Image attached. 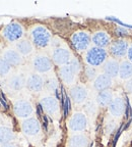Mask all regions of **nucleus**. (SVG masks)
<instances>
[{
    "label": "nucleus",
    "mask_w": 132,
    "mask_h": 147,
    "mask_svg": "<svg viewBox=\"0 0 132 147\" xmlns=\"http://www.w3.org/2000/svg\"><path fill=\"white\" fill-rule=\"evenodd\" d=\"M14 115L19 119H29L34 113V107L27 99H17L13 104Z\"/></svg>",
    "instance_id": "obj_8"
},
{
    "label": "nucleus",
    "mask_w": 132,
    "mask_h": 147,
    "mask_svg": "<svg viewBox=\"0 0 132 147\" xmlns=\"http://www.w3.org/2000/svg\"><path fill=\"white\" fill-rule=\"evenodd\" d=\"M124 87H125V90L128 92V93L132 94V79H131V80H129V81H127V82L125 83Z\"/></svg>",
    "instance_id": "obj_32"
},
{
    "label": "nucleus",
    "mask_w": 132,
    "mask_h": 147,
    "mask_svg": "<svg viewBox=\"0 0 132 147\" xmlns=\"http://www.w3.org/2000/svg\"><path fill=\"white\" fill-rule=\"evenodd\" d=\"M116 35L118 37H120V39H122V37H125V36H128L129 35V32H128L126 29L122 27H118L116 29Z\"/></svg>",
    "instance_id": "obj_30"
},
{
    "label": "nucleus",
    "mask_w": 132,
    "mask_h": 147,
    "mask_svg": "<svg viewBox=\"0 0 132 147\" xmlns=\"http://www.w3.org/2000/svg\"><path fill=\"white\" fill-rule=\"evenodd\" d=\"M119 78L122 81H129L132 79V62L128 59H124L120 62L119 67Z\"/></svg>",
    "instance_id": "obj_22"
},
{
    "label": "nucleus",
    "mask_w": 132,
    "mask_h": 147,
    "mask_svg": "<svg viewBox=\"0 0 132 147\" xmlns=\"http://www.w3.org/2000/svg\"><path fill=\"white\" fill-rule=\"evenodd\" d=\"M127 59L130 62H132V43L129 45L128 47V51H127Z\"/></svg>",
    "instance_id": "obj_33"
},
{
    "label": "nucleus",
    "mask_w": 132,
    "mask_h": 147,
    "mask_svg": "<svg viewBox=\"0 0 132 147\" xmlns=\"http://www.w3.org/2000/svg\"><path fill=\"white\" fill-rule=\"evenodd\" d=\"M85 111L89 115H93L96 113V109H97V102H93V101L89 100L87 101L85 103Z\"/></svg>",
    "instance_id": "obj_29"
},
{
    "label": "nucleus",
    "mask_w": 132,
    "mask_h": 147,
    "mask_svg": "<svg viewBox=\"0 0 132 147\" xmlns=\"http://www.w3.org/2000/svg\"><path fill=\"white\" fill-rule=\"evenodd\" d=\"M32 67L35 73L40 75L49 74L53 69V61L45 53H37L32 58Z\"/></svg>",
    "instance_id": "obj_6"
},
{
    "label": "nucleus",
    "mask_w": 132,
    "mask_h": 147,
    "mask_svg": "<svg viewBox=\"0 0 132 147\" xmlns=\"http://www.w3.org/2000/svg\"><path fill=\"white\" fill-rule=\"evenodd\" d=\"M87 144L89 139L83 134L76 133L69 139V147H87Z\"/></svg>",
    "instance_id": "obj_24"
},
{
    "label": "nucleus",
    "mask_w": 132,
    "mask_h": 147,
    "mask_svg": "<svg viewBox=\"0 0 132 147\" xmlns=\"http://www.w3.org/2000/svg\"><path fill=\"white\" fill-rule=\"evenodd\" d=\"M25 81H27V78L21 74H13L7 79V88L13 92L21 91L25 87Z\"/></svg>",
    "instance_id": "obj_16"
},
{
    "label": "nucleus",
    "mask_w": 132,
    "mask_h": 147,
    "mask_svg": "<svg viewBox=\"0 0 132 147\" xmlns=\"http://www.w3.org/2000/svg\"><path fill=\"white\" fill-rule=\"evenodd\" d=\"M80 69L81 67H80V63L78 59L73 57L69 63L65 64L59 69L60 79L66 86L72 87L73 85L76 84L77 77L80 73Z\"/></svg>",
    "instance_id": "obj_1"
},
{
    "label": "nucleus",
    "mask_w": 132,
    "mask_h": 147,
    "mask_svg": "<svg viewBox=\"0 0 132 147\" xmlns=\"http://www.w3.org/2000/svg\"><path fill=\"white\" fill-rule=\"evenodd\" d=\"M62 42L55 46L51 51V59H52L53 63L60 67L69 63L73 58V55L70 49L68 48V46Z\"/></svg>",
    "instance_id": "obj_4"
},
{
    "label": "nucleus",
    "mask_w": 132,
    "mask_h": 147,
    "mask_svg": "<svg viewBox=\"0 0 132 147\" xmlns=\"http://www.w3.org/2000/svg\"><path fill=\"white\" fill-rule=\"evenodd\" d=\"M13 138L14 134L11 129L5 126H0V144L5 145L8 144V143H11Z\"/></svg>",
    "instance_id": "obj_25"
},
{
    "label": "nucleus",
    "mask_w": 132,
    "mask_h": 147,
    "mask_svg": "<svg viewBox=\"0 0 132 147\" xmlns=\"http://www.w3.org/2000/svg\"><path fill=\"white\" fill-rule=\"evenodd\" d=\"M23 35H25L23 27L17 22H11L5 26L1 31V36L3 37V39L9 43H16L23 39Z\"/></svg>",
    "instance_id": "obj_5"
},
{
    "label": "nucleus",
    "mask_w": 132,
    "mask_h": 147,
    "mask_svg": "<svg viewBox=\"0 0 132 147\" xmlns=\"http://www.w3.org/2000/svg\"><path fill=\"white\" fill-rule=\"evenodd\" d=\"M1 58L4 59L11 67H19L23 62V57L15 48H5L1 53Z\"/></svg>",
    "instance_id": "obj_14"
},
{
    "label": "nucleus",
    "mask_w": 132,
    "mask_h": 147,
    "mask_svg": "<svg viewBox=\"0 0 132 147\" xmlns=\"http://www.w3.org/2000/svg\"><path fill=\"white\" fill-rule=\"evenodd\" d=\"M70 40L75 50L78 52H83L91 48V36L87 31H76L72 34Z\"/></svg>",
    "instance_id": "obj_7"
},
{
    "label": "nucleus",
    "mask_w": 132,
    "mask_h": 147,
    "mask_svg": "<svg viewBox=\"0 0 132 147\" xmlns=\"http://www.w3.org/2000/svg\"><path fill=\"white\" fill-rule=\"evenodd\" d=\"M91 43L96 47L106 48L111 45V37L105 31H98L91 35Z\"/></svg>",
    "instance_id": "obj_19"
},
{
    "label": "nucleus",
    "mask_w": 132,
    "mask_h": 147,
    "mask_svg": "<svg viewBox=\"0 0 132 147\" xmlns=\"http://www.w3.org/2000/svg\"><path fill=\"white\" fill-rule=\"evenodd\" d=\"M112 85H113V79L108 76V75H106L105 73L99 74L98 77L93 81V89L98 92L110 90Z\"/></svg>",
    "instance_id": "obj_17"
},
{
    "label": "nucleus",
    "mask_w": 132,
    "mask_h": 147,
    "mask_svg": "<svg viewBox=\"0 0 132 147\" xmlns=\"http://www.w3.org/2000/svg\"><path fill=\"white\" fill-rule=\"evenodd\" d=\"M11 65L0 57V77H6L11 73Z\"/></svg>",
    "instance_id": "obj_27"
},
{
    "label": "nucleus",
    "mask_w": 132,
    "mask_h": 147,
    "mask_svg": "<svg viewBox=\"0 0 132 147\" xmlns=\"http://www.w3.org/2000/svg\"><path fill=\"white\" fill-rule=\"evenodd\" d=\"M69 95L74 103L82 104L87 100L89 97V90L82 84H75L69 90Z\"/></svg>",
    "instance_id": "obj_12"
},
{
    "label": "nucleus",
    "mask_w": 132,
    "mask_h": 147,
    "mask_svg": "<svg viewBox=\"0 0 132 147\" xmlns=\"http://www.w3.org/2000/svg\"><path fill=\"white\" fill-rule=\"evenodd\" d=\"M23 132L27 137H36L41 132V125L36 117H29L23 123Z\"/></svg>",
    "instance_id": "obj_15"
},
{
    "label": "nucleus",
    "mask_w": 132,
    "mask_h": 147,
    "mask_svg": "<svg viewBox=\"0 0 132 147\" xmlns=\"http://www.w3.org/2000/svg\"><path fill=\"white\" fill-rule=\"evenodd\" d=\"M15 49L19 52V54L23 57H27V56L33 54V52L35 50V46L31 42V40L23 39V38L21 40H19V41H17L15 43Z\"/></svg>",
    "instance_id": "obj_20"
},
{
    "label": "nucleus",
    "mask_w": 132,
    "mask_h": 147,
    "mask_svg": "<svg viewBox=\"0 0 132 147\" xmlns=\"http://www.w3.org/2000/svg\"><path fill=\"white\" fill-rule=\"evenodd\" d=\"M25 87L34 93H39L45 88V79L38 73H32L27 77Z\"/></svg>",
    "instance_id": "obj_10"
},
{
    "label": "nucleus",
    "mask_w": 132,
    "mask_h": 147,
    "mask_svg": "<svg viewBox=\"0 0 132 147\" xmlns=\"http://www.w3.org/2000/svg\"><path fill=\"white\" fill-rule=\"evenodd\" d=\"M1 147H17L15 144H13V143H8V144H5V145H2Z\"/></svg>",
    "instance_id": "obj_34"
},
{
    "label": "nucleus",
    "mask_w": 132,
    "mask_h": 147,
    "mask_svg": "<svg viewBox=\"0 0 132 147\" xmlns=\"http://www.w3.org/2000/svg\"><path fill=\"white\" fill-rule=\"evenodd\" d=\"M119 67L120 63L117 59L115 58H108V60L105 62V64L103 65V69L106 75L111 77L112 79H115L118 77L119 75Z\"/></svg>",
    "instance_id": "obj_21"
},
{
    "label": "nucleus",
    "mask_w": 132,
    "mask_h": 147,
    "mask_svg": "<svg viewBox=\"0 0 132 147\" xmlns=\"http://www.w3.org/2000/svg\"><path fill=\"white\" fill-rule=\"evenodd\" d=\"M68 127L74 133H80L87 127V117L82 113H76L70 117Z\"/></svg>",
    "instance_id": "obj_13"
},
{
    "label": "nucleus",
    "mask_w": 132,
    "mask_h": 147,
    "mask_svg": "<svg viewBox=\"0 0 132 147\" xmlns=\"http://www.w3.org/2000/svg\"><path fill=\"white\" fill-rule=\"evenodd\" d=\"M129 44L125 39H118L112 42L109 46V52L113 56V58H123L127 56V51Z\"/></svg>",
    "instance_id": "obj_11"
},
{
    "label": "nucleus",
    "mask_w": 132,
    "mask_h": 147,
    "mask_svg": "<svg viewBox=\"0 0 132 147\" xmlns=\"http://www.w3.org/2000/svg\"><path fill=\"white\" fill-rule=\"evenodd\" d=\"M108 60V52L105 48H100L93 46L85 51L84 54V61L89 67H99L104 65Z\"/></svg>",
    "instance_id": "obj_3"
},
{
    "label": "nucleus",
    "mask_w": 132,
    "mask_h": 147,
    "mask_svg": "<svg viewBox=\"0 0 132 147\" xmlns=\"http://www.w3.org/2000/svg\"><path fill=\"white\" fill-rule=\"evenodd\" d=\"M98 75L99 74H98V71H97L96 67H89V65L85 67V76H87V78L89 79V80L93 81L98 77Z\"/></svg>",
    "instance_id": "obj_28"
},
{
    "label": "nucleus",
    "mask_w": 132,
    "mask_h": 147,
    "mask_svg": "<svg viewBox=\"0 0 132 147\" xmlns=\"http://www.w3.org/2000/svg\"><path fill=\"white\" fill-rule=\"evenodd\" d=\"M59 87V82H58L56 77H50L47 80H45V88L49 92H54Z\"/></svg>",
    "instance_id": "obj_26"
},
{
    "label": "nucleus",
    "mask_w": 132,
    "mask_h": 147,
    "mask_svg": "<svg viewBox=\"0 0 132 147\" xmlns=\"http://www.w3.org/2000/svg\"><path fill=\"white\" fill-rule=\"evenodd\" d=\"M40 104L46 113H48L51 117L57 115L59 113L60 106L57 98L51 94H45L40 99Z\"/></svg>",
    "instance_id": "obj_9"
},
{
    "label": "nucleus",
    "mask_w": 132,
    "mask_h": 147,
    "mask_svg": "<svg viewBox=\"0 0 132 147\" xmlns=\"http://www.w3.org/2000/svg\"><path fill=\"white\" fill-rule=\"evenodd\" d=\"M115 129H116V123L115 122H110L106 125V131H107V133H113Z\"/></svg>",
    "instance_id": "obj_31"
},
{
    "label": "nucleus",
    "mask_w": 132,
    "mask_h": 147,
    "mask_svg": "<svg viewBox=\"0 0 132 147\" xmlns=\"http://www.w3.org/2000/svg\"><path fill=\"white\" fill-rule=\"evenodd\" d=\"M113 99H114L113 92L111 90H105V91L98 92L96 102L100 107H108Z\"/></svg>",
    "instance_id": "obj_23"
},
{
    "label": "nucleus",
    "mask_w": 132,
    "mask_h": 147,
    "mask_svg": "<svg viewBox=\"0 0 132 147\" xmlns=\"http://www.w3.org/2000/svg\"><path fill=\"white\" fill-rule=\"evenodd\" d=\"M31 42L38 48H46L52 42V34L43 25H35L30 30Z\"/></svg>",
    "instance_id": "obj_2"
},
{
    "label": "nucleus",
    "mask_w": 132,
    "mask_h": 147,
    "mask_svg": "<svg viewBox=\"0 0 132 147\" xmlns=\"http://www.w3.org/2000/svg\"><path fill=\"white\" fill-rule=\"evenodd\" d=\"M125 101L122 97L116 96L112 100L110 105L108 106L109 108V113L112 117H121L123 115L124 111H125Z\"/></svg>",
    "instance_id": "obj_18"
}]
</instances>
